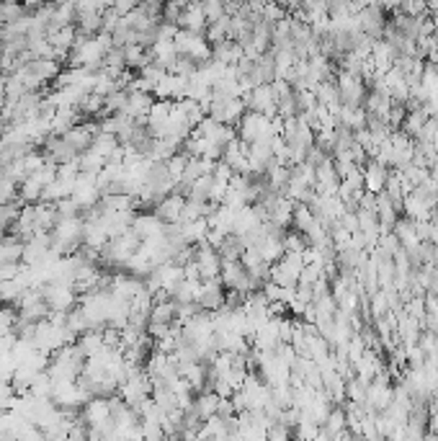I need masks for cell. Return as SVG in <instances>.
Instances as JSON below:
<instances>
[{"instance_id":"obj_1","label":"cell","mask_w":438,"mask_h":441,"mask_svg":"<svg viewBox=\"0 0 438 441\" xmlns=\"http://www.w3.org/2000/svg\"><path fill=\"white\" fill-rule=\"evenodd\" d=\"M237 129H240V139H245L248 145L255 139H271L276 135L271 127V117H266L261 111H245L243 119L237 121Z\"/></svg>"},{"instance_id":"obj_2","label":"cell","mask_w":438,"mask_h":441,"mask_svg":"<svg viewBox=\"0 0 438 441\" xmlns=\"http://www.w3.org/2000/svg\"><path fill=\"white\" fill-rule=\"evenodd\" d=\"M335 83H338L341 106H353V108L364 106V98H366L369 86H366V80L361 78V75H353V72L341 70V72H338V78H335Z\"/></svg>"},{"instance_id":"obj_3","label":"cell","mask_w":438,"mask_h":441,"mask_svg":"<svg viewBox=\"0 0 438 441\" xmlns=\"http://www.w3.org/2000/svg\"><path fill=\"white\" fill-rule=\"evenodd\" d=\"M41 294L47 300L52 313H68L78 304V292L65 282H47L41 284Z\"/></svg>"},{"instance_id":"obj_4","label":"cell","mask_w":438,"mask_h":441,"mask_svg":"<svg viewBox=\"0 0 438 441\" xmlns=\"http://www.w3.org/2000/svg\"><path fill=\"white\" fill-rule=\"evenodd\" d=\"M196 245V264H199V274H201V282H209V279H219L222 274V255L215 245H209L206 240H199Z\"/></svg>"},{"instance_id":"obj_5","label":"cell","mask_w":438,"mask_h":441,"mask_svg":"<svg viewBox=\"0 0 438 441\" xmlns=\"http://www.w3.org/2000/svg\"><path fill=\"white\" fill-rule=\"evenodd\" d=\"M243 101H245V108H250V111H261L266 117H276L279 111H276V101H273V90H271V83L268 86H255L250 88L248 93H243Z\"/></svg>"},{"instance_id":"obj_6","label":"cell","mask_w":438,"mask_h":441,"mask_svg":"<svg viewBox=\"0 0 438 441\" xmlns=\"http://www.w3.org/2000/svg\"><path fill=\"white\" fill-rule=\"evenodd\" d=\"M98 132H101L98 119L96 121H93V119H86V121H80V124H75V127H70L62 137L68 139L70 145L75 147L78 153H83V150H88V147L93 145V137H96Z\"/></svg>"},{"instance_id":"obj_7","label":"cell","mask_w":438,"mask_h":441,"mask_svg":"<svg viewBox=\"0 0 438 441\" xmlns=\"http://www.w3.org/2000/svg\"><path fill=\"white\" fill-rule=\"evenodd\" d=\"M196 302L201 310L206 313H217L224 304V284L222 279H209V282H201V292L196 297Z\"/></svg>"},{"instance_id":"obj_8","label":"cell","mask_w":438,"mask_h":441,"mask_svg":"<svg viewBox=\"0 0 438 441\" xmlns=\"http://www.w3.org/2000/svg\"><path fill=\"white\" fill-rule=\"evenodd\" d=\"M80 418L88 423V429H96V426H101L103 421H108V418H111L108 398H98V395H93V398L80 408Z\"/></svg>"},{"instance_id":"obj_9","label":"cell","mask_w":438,"mask_h":441,"mask_svg":"<svg viewBox=\"0 0 438 441\" xmlns=\"http://www.w3.org/2000/svg\"><path fill=\"white\" fill-rule=\"evenodd\" d=\"M183 204H186V196L178 194V191H170L166 194L155 206V215L166 222V225H173L181 219V212H183Z\"/></svg>"},{"instance_id":"obj_10","label":"cell","mask_w":438,"mask_h":441,"mask_svg":"<svg viewBox=\"0 0 438 441\" xmlns=\"http://www.w3.org/2000/svg\"><path fill=\"white\" fill-rule=\"evenodd\" d=\"M364 170V188L366 191H381L384 188V184H387V173H390V168H384L381 163H377L374 157H369L366 160V166L361 168Z\"/></svg>"},{"instance_id":"obj_11","label":"cell","mask_w":438,"mask_h":441,"mask_svg":"<svg viewBox=\"0 0 438 441\" xmlns=\"http://www.w3.org/2000/svg\"><path fill=\"white\" fill-rule=\"evenodd\" d=\"M155 104V98L152 93H147V90H127V106L121 114H129V117H147L150 114V108Z\"/></svg>"},{"instance_id":"obj_12","label":"cell","mask_w":438,"mask_h":441,"mask_svg":"<svg viewBox=\"0 0 438 441\" xmlns=\"http://www.w3.org/2000/svg\"><path fill=\"white\" fill-rule=\"evenodd\" d=\"M132 230H135L137 235L145 240V237H150V235L163 233V230H166V222H163V219H160L155 212H145V215H135Z\"/></svg>"},{"instance_id":"obj_13","label":"cell","mask_w":438,"mask_h":441,"mask_svg":"<svg viewBox=\"0 0 438 441\" xmlns=\"http://www.w3.org/2000/svg\"><path fill=\"white\" fill-rule=\"evenodd\" d=\"M294 206H297V202L294 199H289V196H279V202L268 209V219L271 222H276V225H292V217H294Z\"/></svg>"},{"instance_id":"obj_14","label":"cell","mask_w":438,"mask_h":441,"mask_svg":"<svg viewBox=\"0 0 438 441\" xmlns=\"http://www.w3.org/2000/svg\"><path fill=\"white\" fill-rule=\"evenodd\" d=\"M219 255H222V261H240V255L245 251V240L243 235H237V233H227L222 237V243H219Z\"/></svg>"},{"instance_id":"obj_15","label":"cell","mask_w":438,"mask_h":441,"mask_svg":"<svg viewBox=\"0 0 438 441\" xmlns=\"http://www.w3.org/2000/svg\"><path fill=\"white\" fill-rule=\"evenodd\" d=\"M392 233L399 237L402 248H415V245L420 243L418 233H415V219H410V217H397V222H395V227H392Z\"/></svg>"},{"instance_id":"obj_16","label":"cell","mask_w":438,"mask_h":441,"mask_svg":"<svg viewBox=\"0 0 438 441\" xmlns=\"http://www.w3.org/2000/svg\"><path fill=\"white\" fill-rule=\"evenodd\" d=\"M219 400H222V398H219L215 390H201L194 398V405H196V411H199V415L206 421V418L217 415V411H219Z\"/></svg>"},{"instance_id":"obj_17","label":"cell","mask_w":438,"mask_h":441,"mask_svg":"<svg viewBox=\"0 0 438 441\" xmlns=\"http://www.w3.org/2000/svg\"><path fill=\"white\" fill-rule=\"evenodd\" d=\"M29 70L37 75V78H41L44 83H52V80L57 78L59 72V59H47V57H34L29 62Z\"/></svg>"},{"instance_id":"obj_18","label":"cell","mask_w":438,"mask_h":441,"mask_svg":"<svg viewBox=\"0 0 438 441\" xmlns=\"http://www.w3.org/2000/svg\"><path fill=\"white\" fill-rule=\"evenodd\" d=\"M72 199H75V204L86 212V209H90V206H96L98 202H101V188L98 186H83V184H75V188H72Z\"/></svg>"},{"instance_id":"obj_19","label":"cell","mask_w":438,"mask_h":441,"mask_svg":"<svg viewBox=\"0 0 438 441\" xmlns=\"http://www.w3.org/2000/svg\"><path fill=\"white\" fill-rule=\"evenodd\" d=\"M78 346L83 349L86 356H93V353H98L101 349H106V346H103V333H101L98 328H88L86 333H80Z\"/></svg>"},{"instance_id":"obj_20","label":"cell","mask_w":438,"mask_h":441,"mask_svg":"<svg viewBox=\"0 0 438 441\" xmlns=\"http://www.w3.org/2000/svg\"><path fill=\"white\" fill-rule=\"evenodd\" d=\"M78 166H80V170L101 173V170L106 168V157L101 155V153H96L93 147H88V150H83V153L78 155Z\"/></svg>"},{"instance_id":"obj_21","label":"cell","mask_w":438,"mask_h":441,"mask_svg":"<svg viewBox=\"0 0 438 441\" xmlns=\"http://www.w3.org/2000/svg\"><path fill=\"white\" fill-rule=\"evenodd\" d=\"M402 212H405V217H410V219H428L430 206L426 204L423 199H418V196L410 191V194L405 196V204H402Z\"/></svg>"},{"instance_id":"obj_22","label":"cell","mask_w":438,"mask_h":441,"mask_svg":"<svg viewBox=\"0 0 438 441\" xmlns=\"http://www.w3.org/2000/svg\"><path fill=\"white\" fill-rule=\"evenodd\" d=\"M65 325H68L75 335L86 333L88 328H90V323H88V317H86V313H83V307H80V304H75L72 310H68V315H65Z\"/></svg>"},{"instance_id":"obj_23","label":"cell","mask_w":438,"mask_h":441,"mask_svg":"<svg viewBox=\"0 0 438 441\" xmlns=\"http://www.w3.org/2000/svg\"><path fill=\"white\" fill-rule=\"evenodd\" d=\"M119 145H121V142H119L117 135H108V132H98L96 137H93V145H90V147H93L96 153H101L103 157H108Z\"/></svg>"},{"instance_id":"obj_24","label":"cell","mask_w":438,"mask_h":441,"mask_svg":"<svg viewBox=\"0 0 438 441\" xmlns=\"http://www.w3.org/2000/svg\"><path fill=\"white\" fill-rule=\"evenodd\" d=\"M10 202H21L19 184H16L13 178L0 173V204H10Z\"/></svg>"},{"instance_id":"obj_25","label":"cell","mask_w":438,"mask_h":441,"mask_svg":"<svg viewBox=\"0 0 438 441\" xmlns=\"http://www.w3.org/2000/svg\"><path fill=\"white\" fill-rule=\"evenodd\" d=\"M19 320V310L13 304H0V333H13Z\"/></svg>"},{"instance_id":"obj_26","label":"cell","mask_w":438,"mask_h":441,"mask_svg":"<svg viewBox=\"0 0 438 441\" xmlns=\"http://www.w3.org/2000/svg\"><path fill=\"white\" fill-rule=\"evenodd\" d=\"M168 173H170V178L173 181H181L183 178V170H186V163H188V157L183 155V153H175L173 157H168Z\"/></svg>"},{"instance_id":"obj_27","label":"cell","mask_w":438,"mask_h":441,"mask_svg":"<svg viewBox=\"0 0 438 441\" xmlns=\"http://www.w3.org/2000/svg\"><path fill=\"white\" fill-rule=\"evenodd\" d=\"M325 271H322V264H304L302 271H299V284H315L317 279H322Z\"/></svg>"},{"instance_id":"obj_28","label":"cell","mask_w":438,"mask_h":441,"mask_svg":"<svg viewBox=\"0 0 438 441\" xmlns=\"http://www.w3.org/2000/svg\"><path fill=\"white\" fill-rule=\"evenodd\" d=\"M304 248H307V240L304 235L294 227V233H286L283 235V251H294V253H302Z\"/></svg>"},{"instance_id":"obj_29","label":"cell","mask_w":438,"mask_h":441,"mask_svg":"<svg viewBox=\"0 0 438 441\" xmlns=\"http://www.w3.org/2000/svg\"><path fill=\"white\" fill-rule=\"evenodd\" d=\"M266 436L273 441H283V439H289V436H294V429H289L283 421H273V423H268Z\"/></svg>"},{"instance_id":"obj_30","label":"cell","mask_w":438,"mask_h":441,"mask_svg":"<svg viewBox=\"0 0 438 441\" xmlns=\"http://www.w3.org/2000/svg\"><path fill=\"white\" fill-rule=\"evenodd\" d=\"M57 212H59V217H80L83 209L75 204V199H72V196H65V199H59L57 202Z\"/></svg>"},{"instance_id":"obj_31","label":"cell","mask_w":438,"mask_h":441,"mask_svg":"<svg viewBox=\"0 0 438 441\" xmlns=\"http://www.w3.org/2000/svg\"><path fill=\"white\" fill-rule=\"evenodd\" d=\"M418 346L426 351V356H430V353L438 351V335L433 333V331H423L418 338Z\"/></svg>"},{"instance_id":"obj_32","label":"cell","mask_w":438,"mask_h":441,"mask_svg":"<svg viewBox=\"0 0 438 441\" xmlns=\"http://www.w3.org/2000/svg\"><path fill=\"white\" fill-rule=\"evenodd\" d=\"M328 157H332V155H328L322 147H317V145H312L307 153H304V163H310L312 168H317V166H322Z\"/></svg>"},{"instance_id":"obj_33","label":"cell","mask_w":438,"mask_h":441,"mask_svg":"<svg viewBox=\"0 0 438 441\" xmlns=\"http://www.w3.org/2000/svg\"><path fill=\"white\" fill-rule=\"evenodd\" d=\"M399 3H402V0H377V6H379L381 10H395L399 8Z\"/></svg>"}]
</instances>
